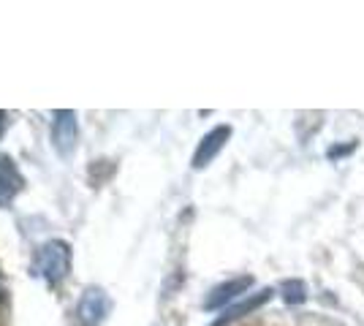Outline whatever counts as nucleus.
I'll return each instance as SVG.
<instances>
[{
	"label": "nucleus",
	"mask_w": 364,
	"mask_h": 326,
	"mask_svg": "<svg viewBox=\"0 0 364 326\" xmlns=\"http://www.w3.org/2000/svg\"><path fill=\"white\" fill-rule=\"evenodd\" d=\"M109 310H112V299L107 296V291L90 286L76 302V321L82 326H101Z\"/></svg>",
	"instance_id": "obj_2"
},
{
	"label": "nucleus",
	"mask_w": 364,
	"mask_h": 326,
	"mask_svg": "<svg viewBox=\"0 0 364 326\" xmlns=\"http://www.w3.org/2000/svg\"><path fill=\"white\" fill-rule=\"evenodd\" d=\"M36 272L49 286H60L71 272V248L63 239H49L36 250Z\"/></svg>",
	"instance_id": "obj_1"
},
{
	"label": "nucleus",
	"mask_w": 364,
	"mask_h": 326,
	"mask_svg": "<svg viewBox=\"0 0 364 326\" xmlns=\"http://www.w3.org/2000/svg\"><path fill=\"white\" fill-rule=\"evenodd\" d=\"M228 136H231V128H228V125H218L215 131H210V134L201 139V144H198L196 156H193V166H196V169H204V166L220 153V147L226 144Z\"/></svg>",
	"instance_id": "obj_5"
},
{
	"label": "nucleus",
	"mask_w": 364,
	"mask_h": 326,
	"mask_svg": "<svg viewBox=\"0 0 364 326\" xmlns=\"http://www.w3.org/2000/svg\"><path fill=\"white\" fill-rule=\"evenodd\" d=\"M6 134V112H0V136Z\"/></svg>",
	"instance_id": "obj_8"
},
{
	"label": "nucleus",
	"mask_w": 364,
	"mask_h": 326,
	"mask_svg": "<svg viewBox=\"0 0 364 326\" xmlns=\"http://www.w3.org/2000/svg\"><path fill=\"white\" fill-rule=\"evenodd\" d=\"M25 188V180L16 169V163L9 156H0V210L9 207Z\"/></svg>",
	"instance_id": "obj_4"
},
{
	"label": "nucleus",
	"mask_w": 364,
	"mask_h": 326,
	"mask_svg": "<svg viewBox=\"0 0 364 326\" xmlns=\"http://www.w3.org/2000/svg\"><path fill=\"white\" fill-rule=\"evenodd\" d=\"M76 136H79V125H76L74 112L71 109L55 112V120H52V147L58 150V156L68 158L74 153Z\"/></svg>",
	"instance_id": "obj_3"
},
{
	"label": "nucleus",
	"mask_w": 364,
	"mask_h": 326,
	"mask_svg": "<svg viewBox=\"0 0 364 326\" xmlns=\"http://www.w3.org/2000/svg\"><path fill=\"white\" fill-rule=\"evenodd\" d=\"M250 286V278H237V280H228L223 286H218L213 291V296H207V308L215 310V308H220V305H226L228 299H234L237 294H242L245 288Z\"/></svg>",
	"instance_id": "obj_6"
},
{
	"label": "nucleus",
	"mask_w": 364,
	"mask_h": 326,
	"mask_svg": "<svg viewBox=\"0 0 364 326\" xmlns=\"http://www.w3.org/2000/svg\"><path fill=\"white\" fill-rule=\"evenodd\" d=\"M267 296H269V291H264V294L256 296V299H247V302H242L240 308H231V310H228L226 315H223V318H220V321H218L215 326H223L226 321H231V318H237V315H245V313L256 310V308L261 305V302H264V299H267Z\"/></svg>",
	"instance_id": "obj_7"
}]
</instances>
